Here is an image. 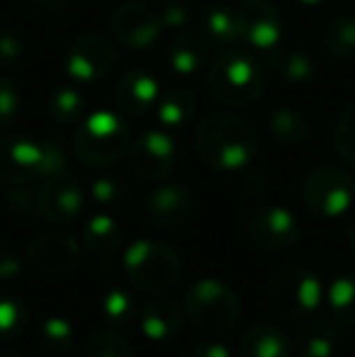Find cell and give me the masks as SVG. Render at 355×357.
<instances>
[{"mask_svg": "<svg viewBox=\"0 0 355 357\" xmlns=\"http://www.w3.org/2000/svg\"><path fill=\"white\" fill-rule=\"evenodd\" d=\"M197 155L217 170H239L258 153V134L248 119L234 112L204 114L195 127Z\"/></svg>", "mask_w": 355, "mask_h": 357, "instance_id": "1", "label": "cell"}, {"mask_svg": "<svg viewBox=\"0 0 355 357\" xmlns=\"http://www.w3.org/2000/svg\"><path fill=\"white\" fill-rule=\"evenodd\" d=\"M61 170H66V153L56 142H32L24 137L0 139V183L22 188Z\"/></svg>", "mask_w": 355, "mask_h": 357, "instance_id": "2", "label": "cell"}, {"mask_svg": "<svg viewBox=\"0 0 355 357\" xmlns=\"http://www.w3.org/2000/svg\"><path fill=\"white\" fill-rule=\"evenodd\" d=\"M209 93L227 107H243L261 98L266 88L263 68L243 52H227L209 66Z\"/></svg>", "mask_w": 355, "mask_h": 357, "instance_id": "3", "label": "cell"}, {"mask_svg": "<svg viewBox=\"0 0 355 357\" xmlns=\"http://www.w3.org/2000/svg\"><path fill=\"white\" fill-rule=\"evenodd\" d=\"M132 146L129 129L114 112H93L83 117L73 139L78 160L88 168H107L117 163Z\"/></svg>", "mask_w": 355, "mask_h": 357, "instance_id": "4", "label": "cell"}, {"mask_svg": "<svg viewBox=\"0 0 355 357\" xmlns=\"http://www.w3.org/2000/svg\"><path fill=\"white\" fill-rule=\"evenodd\" d=\"M185 314L204 333H227L241 316V301L227 282L207 278L188 287Z\"/></svg>", "mask_w": 355, "mask_h": 357, "instance_id": "5", "label": "cell"}, {"mask_svg": "<svg viewBox=\"0 0 355 357\" xmlns=\"http://www.w3.org/2000/svg\"><path fill=\"white\" fill-rule=\"evenodd\" d=\"M124 270L137 289L161 294L178 284L180 258L161 241H137L124 250Z\"/></svg>", "mask_w": 355, "mask_h": 357, "instance_id": "6", "label": "cell"}, {"mask_svg": "<svg viewBox=\"0 0 355 357\" xmlns=\"http://www.w3.org/2000/svg\"><path fill=\"white\" fill-rule=\"evenodd\" d=\"M266 296L268 304L282 319L304 321L322 304L324 291L322 282L312 270L304 268V265H289V268L278 270L270 278Z\"/></svg>", "mask_w": 355, "mask_h": 357, "instance_id": "7", "label": "cell"}, {"mask_svg": "<svg viewBox=\"0 0 355 357\" xmlns=\"http://www.w3.org/2000/svg\"><path fill=\"white\" fill-rule=\"evenodd\" d=\"M355 199V180L348 170L322 165L302 183V202L319 216H341Z\"/></svg>", "mask_w": 355, "mask_h": 357, "instance_id": "8", "label": "cell"}, {"mask_svg": "<svg viewBox=\"0 0 355 357\" xmlns=\"http://www.w3.org/2000/svg\"><path fill=\"white\" fill-rule=\"evenodd\" d=\"M114 66V47L100 34H83L63 54V73L76 83L103 80Z\"/></svg>", "mask_w": 355, "mask_h": 357, "instance_id": "9", "label": "cell"}, {"mask_svg": "<svg viewBox=\"0 0 355 357\" xmlns=\"http://www.w3.org/2000/svg\"><path fill=\"white\" fill-rule=\"evenodd\" d=\"M37 212L49 221V224H71L83 212V188L71 173L52 175L44 180L42 190L37 195Z\"/></svg>", "mask_w": 355, "mask_h": 357, "instance_id": "10", "label": "cell"}, {"mask_svg": "<svg viewBox=\"0 0 355 357\" xmlns=\"http://www.w3.org/2000/svg\"><path fill=\"white\" fill-rule=\"evenodd\" d=\"M246 236L263 250H285L302 238L294 214L285 207H261L246 221Z\"/></svg>", "mask_w": 355, "mask_h": 357, "instance_id": "11", "label": "cell"}, {"mask_svg": "<svg viewBox=\"0 0 355 357\" xmlns=\"http://www.w3.org/2000/svg\"><path fill=\"white\" fill-rule=\"evenodd\" d=\"M178 160V146L168 132H146L129 146V163L142 180H163Z\"/></svg>", "mask_w": 355, "mask_h": 357, "instance_id": "12", "label": "cell"}, {"mask_svg": "<svg viewBox=\"0 0 355 357\" xmlns=\"http://www.w3.org/2000/svg\"><path fill=\"white\" fill-rule=\"evenodd\" d=\"M81 258L78 243L66 234H39L27 245V260L37 273L47 278H66Z\"/></svg>", "mask_w": 355, "mask_h": 357, "instance_id": "13", "label": "cell"}, {"mask_svg": "<svg viewBox=\"0 0 355 357\" xmlns=\"http://www.w3.org/2000/svg\"><path fill=\"white\" fill-rule=\"evenodd\" d=\"M239 39L256 49H275L280 42V13L268 0H243L236 8Z\"/></svg>", "mask_w": 355, "mask_h": 357, "instance_id": "14", "label": "cell"}, {"mask_svg": "<svg viewBox=\"0 0 355 357\" xmlns=\"http://www.w3.org/2000/svg\"><path fill=\"white\" fill-rule=\"evenodd\" d=\"M112 34L127 49H146L161 34V20L142 3H124L112 13Z\"/></svg>", "mask_w": 355, "mask_h": 357, "instance_id": "15", "label": "cell"}, {"mask_svg": "<svg viewBox=\"0 0 355 357\" xmlns=\"http://www.w3.org/2000/svg\"><path fill=\"white\" fill-rule=\"evenodd\" d=\"M195 209L192 195L183 185H163L156 192H151L146 202V216L158 229H180L190 221Z\"/></svg>", "mask_w": 355, "mask_h": 357, "instance_id": "16", "label": "cell"}, {"mask_svg": "<svg viewBox=\"0 0 355 357\" xmlns=\"http://www.w3.org/2000/svg\"><path fill=\"white\" fill-rule=\"evenodd\" d=\"M161 100L156 78L144 71H127L114 85V105L127 117H142Z\"/></svg>", "mask_w": 355, "mask_h": 357, "instance_id": "17", "label": "cell"}, {"mask_svg": "<svg viewBox=\"0 0 355 357\" xmlns=\"http://www.w3.org/2000/svg\"><path fill=\"white\" fill-rule=\"evenodd\" d=\"M183 324V311L176 301L171 299H156L142 306L139 314V328L153 343H166L180 331Z\"/></svg>", "mask_w": 355, "mask_h": 357, "instance_id": "18", "label": "cell"}, {"mask_svg": "<svg viewBox=\"0 0 355 357\" xmlns=\"http://www.w3.org/2000/svg\"><path fill=\"white\" fill-rule=\"evenodd\" d=\"M294 345L280 328L270 324H261L248 328L239 340L236 357H292Z\"/></svg>", "mask_w": 355, "mask_h": 357, "instance_id": "19", "label": "cell"}, {"mask_svg": "<svg viewBox=\"0 0 355 357\" xmlns=\"http://www.w3.org/2000/svg\"><path fill=\"white\" fill-rule=\"evenodd\" d=\"M209 47L212 44L202 34H178L171 39L166 49V61L173 73L178 75H192L204 66L209 59Z\"/></svg>", "mask_w": 355, "mask_h": 357, "instance_id": "20", "label": "cell"}, {"mask_svg": "<svg viewBox=\"0 0 355 357\" xmlns=\"http://www.w3.org/2000/svg\"><path fill=\"white\" fill-rule=\"evenodd\" d=\"M338 348L336 326L324 319H304L294 338V353L299 357H333Z\"/></svg>", "mask_w": 355, "mask_h": 357, "instance_id": "21", "label": "cell"}, {"mask_svg": "<svg viewBox=\"0 0 355 357\" xmlns=\"http://www.w3.org/2000/svg\"><path fill=\"white\" fill-rule=\"evenodd\" d=\"M83 245L98 258H109L122 248V229L107 214H98L83 226Z\"/></svg>", "mask_w": 355, "mask_h": 357, "instance_id": "22", "label": "cell"}, {"mask_svg": "<svg viewBox=\"0 0 355 357\" xmlns=\"http://www.w3.org/2000/svg\"><path fill=\"white\" fill-rule=\"evenodd\" d=\"M199 34L209 44H219V47L234 44L239 39L236 10L227 8V5H209V8H204L202 17H199Z\"/></svg>", "mask_w": 355, "mask_h": 357, "instance_id": "23", "label": "cell"}, {"mask_svg": "<svg viewBox=\"0 0 355 357\" xmlns=\"http://www.w3.org/2000/svg\"><path fill=\"white\" fill-rule=\"evenodd\" d=\"M270 134L280 144H304L312 137V122L304 112L294 107H280L270 114Z\"/></svg>", "mask_w": 355, "mask_h": 357, "instance_id": "24", "label": "cell"}, {"mask_svg": "<svg viewBox=\"0 0 355 357\" xmlns=\"http://www.w3.org/2000/svg\"><path fill=\"white\" fill-rule=\"evenodd\" d=\"M270 68L287 83H307L317 73V63L302 49H282L270 54Z\"/></svg>", "mask_w": 355, "mask_h": 357, "instance_id": "25", "label": "cell"}, {"mask_svg": "<svg viewBox=\"0 0 355 357\" xmlns=\"http://www.w3.org/2000/svg\"><path fill=\"white\" fill-rule=\"evenodd\" d=\"M195 112H197V98L188 88H173L156 105L158 122L168 129L183 127L185 122L195 117Z\"/></svg>", "mask_w": 355, "mask_h": 357, "instance_id": "26", "label": "cell"}, {"mask_svg": "<svg viewBox=\"0 0 355 357\" xmlns=\"http://www.w3.org/2000/svg\"><path fill=\"white\" fill-rule=\"evenodd\" d=\"M324 47L331 56L341 61L355 59V17L353 15H338L324 29Z\"/></svg>", "mask_w": 355, "mask_h": 357, "instance_id": "27", "label": "cell"}, {"mask_svg": "<svg viewBox=\"0 0 355 357\" xmlns=\"http://www.w3.org/2000/svg\"><path fill=\"white\" fill-rule=\"evenodd\" d=\"M100 314L109 326H129L134 321H139V309L137 296L127 289H109L100 301Z\"/></svg>", "mask_w": 355, "mask_h": 357, "instance_id": "28", "label": "cell"}, {"mask_svg": "<svg viewBox=\"0 0 355 357\" xmlns=\"http://www.w3.org/2000/svg\"><path fill=\"white\" fill-rule=\"evenodd\" d=\"M328 306L338 324L355 328V270L333 280L328 287Z\"/></svg>", "mask_w": 355, "mask_h": 357, "instance_id": "29", "label": "cell"}, {"mask_svg": "<svg viewBox=\"0 0 355 357\" xmlns=\"http://www.w3.org/2000/svg\"><path fill=\"white\" fill-rule=\"evenodd\" d=\"M47 109L52 114V119L61 124H71V122H81L83 114H86V98H83L81 90L71 88H56L47 100Z\"/></svg>", "mask_w": 355, "mask_h": 357, "instance_id": "30", "label": "cell"}, {"mask_svg": "<svg viewBox=\"0 0 355 357\" xmlns=\"http://www.w3.org/2000/svg\"><path fill=\"white\" fill-rule=\"evenodd\" d=\"M76 340V331L61 316H52L39 326V345L49 353H68Z\"/></svg>", "mask_w": 355, "mask_h": 357, "instance_id": "31", "label": "cell"}, {"mask_svg": "<svg viewBox=\"0 0 355 357\" xmlns=\"http://www.w3.org/2000/svg\"><path fill=\"white\" fill-rule=\"evenodd\" d=\"M83 357H134V350L127 338L114 331H105L88 340Z\"/></svg>", "mask_w": 355, "mask_h": 357, "instance_id": "32", "label": "cell"}, {"mask_svg": "<svg viewBox=\"0 0 355 357\" xmlns=\"http://www.w3.org/2000/svg\"><path fill=\"white\" fill-rule=\"evenodd\" d=\"M333 146L343 160L355 165V102L348 105L338 117L333 129Z\"/></svg>", "mask_w": 355, "mask_h": 357, "instance_id": "33", "label": "cell"}, {"mask_svg": "<svg viewBox=\"0 0 355 357\" xmlns=\"http://www.w3.org/2000/svg\"><path fill=\"white\" fill-rule=\"evenodd\" d=\"M27 324V311L20 301L0 299V340H10L20 335Z\"/></svg>", "mask_w": 355, "mask_h": 357, "instance_id": "34", "label": "cell"}, {"mask_svg": "<svg viewBox=\"0 0 355 357\" xmlns=\"http://www.w3.org/2000/svg\"><path fill=\"white\" fill-rule=\"evenodd\" d=\"M20 114V93L13 80L0 75V132L8 129Z\"/></svg>", "mask_w": 355, "mask_h": 357, "instance_id": "35", "label": "cell"}, {"mask_svg": "<svg viewBox=\"0 0 355 357\" xmlns=\"http://www.w3.org/2000/svg\"><path fill=\"white\" fill-rule=\"evenodd\" d=\"M90 195H93V199L98 204H114L127 195V185H124L119 178L107 175V178L95 180L93 188H90Z\"/></svg>", "mask_w": 355, "mask_h": 357, "instance_id": "36", "label": "cell"}, {"mask_svg": "<svg viewBox=\"0 0 355 357\" xmlns=\"http://www.w3.org/2000/svg\"><path fill=\"white\" fill-rule=\"evenodd\" d=\"M158 20H161V27L163 24L171 29L183 27V24H188V20H190V5L185 3V0H166Z\"/></svg>", "mask_w": 355, "mask_h": 357, "instance_id": "37", "label": "cell"}, {"mask_svg": "<svg viewBox=\"0 0 355 357\" xmlns=\"http://www.w3.org/2000/svg\"><path fill=\"white\" fill-rule=\"evenodd\" d=\"M24 54V39L17 37L13 32L0 34V61L3 63H15Z\"/></svg>", "mask_w": 355, "mask_h": 357, "instance_id": "38", "label": "cell"}, {"mask_svg": "<svg viewBox=\"0 0 355 357\" xmlns=\"http://www.w3.org/2000/svg\"><path fill=\"white\" fill-rule=\"evenodd\" d=\"M190 357H232V350L227 348L224 343H199L197 348L190 350Z\"/></svg>", "mask_w": 355, "mask_h": 357, "instance_id": "39", "label": "cell"}, {"mask_svg": "<svg viewBox=\"0 0 355 357\" xmlns=\"http://www.w3.org/2000/svg\"><path fill=\"white\" fill-rule=\"evenodd\" d=\"M20 270H22V263H20V258H15V255H10V253L0 255V280L17 278Z\"/></svg>", "mask_w": 355, "mask_h": 357, "instance_id": "40", "label": "cell"}, {"mask_svg": "<svg viewBox=\"0 0 355 357\" xmlns=\"http://www.w3.org/2000/svg\"><path fill=\"white\" fill-rule=\"evenodd\" d=\"M34 8L42 10V13H59L68 5V0H32Z\"/></svg>", "mask_w": 355, "mask_h": 357, "instance_id": "41", "label": "cell"}, {"mask_svg": "<svg viewBox=\"0 0 355 357\" xmlns=\"http://www.w3.org/2000/svg\"><path fill=\"white\" fill-rule=\"evenodd\" d=\"M346 243L351 245V250L355 253V219L348 224V229H346Z\"/></svg>", "mask_w": 355, "mask_h": 357, "instance_id": "42", "label": "cell"}, {"mask_svg": "<svg viewBox=\"0 0 355 357\" xmlns=\"http://www.w3.org/2000/svg\"><path fill=\"white\" fill-rule=\"evenodd\" d=\"M302 5H307V8H319V5L328 3V0H299Z\"/></svg>", "mask_w": 355, "mask_h": 357, "instance_id": "43", "label": "cell"}, {"mask_svg": "<svg viewBox=\"0 0 355 357\" xmlns=\"http://www.w3.org/2000/svg\"><path fill=\"white\" fill-rule=\"evenodd\" d=\"M0 357H22V355H17V353H8V350H3V353H0Z\"/></svg>", "mask_w": 355, "mask_h": 357, "instance_id": "44", "label": "cell"}, {"mask_svg": "<svg viewBox=\"0 0 355 357\" xmlns=\"http://www.w3.org/2000/svg\"><path fill=\"white\" fill-rule=\"evenodd\" d=\"M353 3H355V0H353Z\"/></svg>", "mask_w": 355, "mask_h": 357, "instance_id": "45", "label": "cell"}]
</instances>
